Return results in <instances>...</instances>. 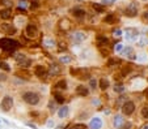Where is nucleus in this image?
<instances>
[{"instance_id":"obj_32","label":"nucleus","mask_w":148,"mask_h":129,"mask_svg":"<svg viewBox=\"0 0 148 129\" xmlns=\"http://www.w3.org/2000/svg\"><path fill=\"white\" fill-rule=\"evenodd\" d=\"M17 7H19V11H25L26 8H28V3H26L25 0H20Z\"/></svg>"},{"instance_id":"obj_47","label":"nucleus","mask_w":148,"mask_h":129,"mask_svg":"<svg viewBox=\"0 0 148 129\" xmlns=\"http://www.w3.org/2000/svg\"><path fill=\"white\" fill-rule=\"evenodd\" d=\"M143 19H144V21H148V9L144 11V15H143Z\"/></svg>"},{"instance_id":"obj_38","label":"nucleus","mask_w":148,"mask_h":129,"mask_svg":"<svg viewBox=\"0 0 148 129\" xmlns=\"http://www.w3.org/2000/svg\"><path fill=\"white\" fill-rule=\"evenodd\" d=\"M117 0H101L102 5H110V4H114Z\"/></svg>"},{"instance_id":"obj_5","label":"nucleus","mask_w":148,"mask_h":129,"mask_svg":"<svg viewBox=\"0 0 148 129\" xmlns=\"http://www.w3.org/2000/svg\"><path fill=\"white\" fill-rule=\"evenodd\" d=\"M47 72H49V77H54V76H59L62 74L63 72V67L58 63H51L50 67L47 68Z\"/></svg>"},{"instance_id":"obj_55","label":"nucleus","mask_w":148,"mask_h":129,"mask_svg":"<svg viewBox=\"0 0 148 129\" xmlns=\"http://www.w3.org/2000/svg\"><path fill=\"white\" fill-rule=\"evenodd\" d=\"M0 123H1V120H0Z\"/></svg>"},{"instance_id":"obj_51","label":"nucleus","mask_w":148,"mask_h":129,"mask_svg":"<svg viewBox=\"0 0 148 129\" xmlns=\"http://www.w3.org/2000/svg\"><path fill=\"white\" fill-rule=\"evenodd\" d=\"M144 97L148 99V87H145V90H144Z\"/></svg>"},{"instance_id":"obj_19","label":"nucleus","mask_w":148,"mask_h":129,"mask_svg":"<svg viewBox=\"0 0 148 129\" xmlns=\"http://www.w3.org/2000/svg\"><path fill=\"white\" fill-rule=\"evenodd\" d=\"M53 97H54V102H55V103H58V105H63V103L66 102V98H64V95H63L62 93L54 91L53 93Z\"/></svg>"},{"instance_id":"obj_1","label":"nucleus","mask_w":148,"mask_h":129,"mask_svg":"<svg viewBox=\"0 0 148 129\" xmlns=\"http://www.w3.org/2000/svg\"><path fill=\"white\" fill-rule=\"evenodd\" d=\"M19 46H20V42L13 39V38H9V37L0 38V48L3 50V51H5V52L12 54Z\"/></svg>"},{"instance_id":"obj_34","label":"nucleus","mask_w":148,"mask_h":129,"mask_svg":"<svg viewBox=\"0 0 148 129\" xmlns=\"http://www.w3.org/2000/svg\"><path fill=\"white\" fill-rule=\"evenodd\" d=\"M121 64V60L119 59H114V58H111L110 60L108 62V67H113V65H119Z\"/></svg>"},{"instance_id":"obj_2","label":"nucleus","mask_w":148,"mask_h":129,"mask_svg":"<svg viewBox=\"0 0 148 129\" xmlns=\"http://www.w3.org/2000/svg\"><path fill=\"white\" fill-rule=\"evenodd\" d=\"M21 98L29 106H37L41 101V95L35 91H25L21 95Z\"/></svg>"},{"instance_id":"obj_25","label":"nucleus","mask_w":148,"mask_h":129,"mask_svg":"<svg viewBox=\"0 0 148 129\" xmlns=\"http://www.w3.org/2000/svg\"><path fill=\"white\" fill-rule=\"evenodd\" d=\"M59 63H60V64H70V63H72V56L60 55L59 56Z\"/></svg>"},{"instance_id":"obj_53","label":"nucleus","mask_w":148,"mask_h":129,"mask_svg":"<svg viewBox=\"0 0 148 129\" xmlns=\"http://www.w3.org/2000/svg\"><path fill=\"white\" fill-rule=\"evenodd\" d=\"M140 1H143V3H145V1H148V0H140Z\"/></svg>"},{"instance_id":"obj_54","label":"nucleus","mask_w":148,"mask_h":129,"mask_svg":"<svg viewBox=\"0 0 148 129\" xmlns=\"http://www.w3.org/2000/svg\"><path fill=\"white\" fill-rule=\"evenodd\" d=\"M76 1H83V0H76Z\"/></svg>"},{"instance_id":"obj_11","label":"nucleus","mask_w":148,"mask_h":129,"mask_svg":"<svg viewBox=\"0 0 148 129\" xmlns=\"http://www.w3.org/2000/svg\"><path fill=\"white\" fill-rule=\"evenodd\" d=\"M71 13H72V16H74L75 19H77V20H83L86 15L85 9H84L83 7H74V8L71 9Z\"/></svg>"},{"instance_id":"obj_31","label":"nucleus","mask_w":148,"mask_h":129,"mask_svg":"<svg viewBox=\"0 0 148 129\" xmlns=\"http://www.w3.org/2000/svg\"><path fill=\"white\" fill-rule=\"evenodd\" d=\"M0 4H1V5H4L5 8H12L13 0H0Z\"/></svg>"},{"instance_id":"obj_49","label":"nucleus","mask_w":148,"mask_h":129,"mask_svg":"<svg viewBox=\"0 0 148 129\" xmlns=\"http://www.w3.org/2000/svg\"><path fill=\"white\" fill-rule=\"evenodd\" d=\"M26 125H28V126H30L31 129H37V125H34L33 123H26Z\"/></svg>"},{"instance_id":"obj_7","label":"nucleus","mask_w":148,"mask_h":129,"mask_svg":"<svg viewBox=\"0 0 148 129\" xmlns=\"http://www.w3.org/2000/svg\"><path fill=\"white\" fill-rule=\"evenodd\" d=\"M125 16L130 17V19L136 17V16H138V5H136L135 3H130L129 5L125 8Z\"/></svg>"},{"instance_id":"obj_9","label":"nucleus","mask_w":148,"mask_h":129,"mask_svg":"<svg viewBox=\"0 0 148 129\" xmlns=\"http://www.w3.org/2000/svg\"><path fill=\"white\" fill-rule=\"evenodd\" d=\"M138 37H139V34L135 29H126L125 30V39L127 42H136Z\"/></svg>"},{"instance_id":"obj_36","label":"nucleus","mask_w":148,"mask_h":129,"mask_svg":"<svg viewBox=\"0 0 148 129\" xmlns=\"http://www.w3.org/2000/svg\"><path fill=\"white\" fill-rule=\"evenodd\" d=\"M49 110L51 114L55 112V102H49Z\"/></svg>"},{"instance_id":"obj_21","label":"nucleus","mask_w":148,"mask_h":129,"mask_svg":"<svg viewBox=\"0 0 148 129\" xmlns=\"http://www.w3.org/2000/svg\"><path fill=\"white\" fill-rule=\"evenodd\" d=\"M54 89L60 90V91H62V90H67V89H68L67 80H64V78H63V80H59L58 82H56L55 85H54Z\"/></svg>"},{"instance_id":"obj_10","label":"nucleus","mask_w":148,"mask_h":129,"mask_svg":"<svg viewBox=\"0 0 148 129\" xmlns=\"http://www.w3.org/2000/svg\"><path fill=\"white\" fill-rule=\"evenodd\" d=\"M135 111V103L131 101H127L123 103V106H122V112H123V115H133V112Z\"/></svg>"},{"instance_id":"obj_40","label":"nucleus","mask_w":148,"mask_h":129,"mask_svg":"<svg viewBox=\"0 0 148 129\" xmlns=\"http://www.w3.org/2000/svg\"><path fill=\"white\" fill-rule=\"evenodd\" d=\"M113 89H114L115 93H123V91H125V87H123V86H114Z\"/></svg>"},{"instance_id":"obj_23","label":"nucleus","mask_w":148,"mask_h":129,"mask_svg":"<svg viewBox=\"0 0 148 129\" xmlns=\"http://www.w3.org/2000/svg\"><path fill=\"white\" fill-rule=\"evenodd\" d=\"M139 47H144L148 44V37L147 35H139L138 37V40H136Z\"/></svg>"},{"instance_id":"obj_26","label":"nucleus","mask_w":148,"mask_h":129,"mask_svg":"<svg viewBox=\"0 0 148 129\" xmlns=\"http://www.w3.org/2000/svg\"><path fill=\"white\" fill-rule=\"evenodd\" d=\"M0 69H1L3 72H11L12 71L9 63L5 62V60H0Z\"/></svg>"},{"instance_id":"obj_44","label":"nucleus","mask_w":148,"mask_h":129,"mask_svg":"<svg viewBox=\"0 0 148 129\" xmlns=\"http://www.w3.org/2000/svg\"><path fill=\"white\" fill-rule=\"evenodd\" d=\"M46 125L49 126V128H53V126H55V121L51 120V119H49V120H47V123H46Z\"/></svg>"},{"instance_id":"obj_18","label":"nucleus","mask_w":148,"mask_h":129,"mask_svg":"<svg viewBox=\"0 0 148 129\" xmlns=\"http://www.w3.org/2000/svg\"><path fill=\"white\" fill-rule=\"evenodd\" d=\"M12 17V11L11 8H4V9H0V19L7 21V20H9Z\"/></svg>"},{"instance_id":"obj_45","label":"nucleus","mask_w":148,"mask_h":129,"mask_svg":"<svg viewBox=\"0 0 148 129\" xmlns=\"http://www.w3.org/2000/svg\"><path fill=\"white\" fill-rule=\"evenodd\" d=\"M38 1H35V0H34V1H31V5H30V9H35V8H38Z\"/></svg>"},{"instance_id":"obj_28","label":"nucleus","mask_w":148,"mask_h":129,"mask_svg":"<svg viewBox=\"0 0 148 129\" xmlns=\"http://www.w3.org/2000/svg\"><path fill=\"white\" fill-rule=\"evenodd\" d=\"M31 63H33V62H31V59L25 58L24 60H22V62L20 63V64H17V65H19V67H21L22 69H28V68L31 65Z\"/></svg>"},{"instance_id":"obj_24","label":"nucleus","mask_w":148,"mask_h":129,"mask_svg":"<svg viewBox=\"0 0 148 129\" xmlns=\"http://www.w3.org/2000/svg\"><path fill=\"white\" fill-rule=\"evenodd\" d=\"M109 86H110V82H109V80L106 78V77H102L101 80H100V89L104 91V90L109 89Z\"/></svg>"},{"instance_id":"obj_12","label":"nucleus","mask_w":148,"mask_h":129,"mask_svg":"<svg viewBox=\"0 0 148 129\" xmlns=\"http://www.w3.org/2000/svg\"><path fill=\"white\" fill-rule=\"evenodd\" d=\"M121 54L123 56H127L129 59H131V60H136L138 59V56H136L135 51H134V48L131 46H127V47H123V50L121 51Z\"/></svg>"},{"instance_id":"obj_3","label":"nucleus","mask_w":148,"mask_h":129,"mask_svg":"<svg viewBox=\"0 0 148 129\" xmlns=\"http://www.w3.org/2000/svg\"><path fill=\"white\" fill-rule=\"evenodd\" d=\"M13 105H15V101H13V97L11 95H4L0 101V110L3 112H9L13 108Z\"/></svg>"},{"instance_id":"obj_29","label":"nucleus","mask_w":148,"mask_h":129,"mask_svg":"<svg viewBox=\"0 0 148 129\" xmlns=\"http://www.w3.org/2000/svg\"><path fill=\"white\" fill-rule=\"evenodd\" d=\"M92 8L97 13H104V11H105V7L102 5L101 3H92Z\"/></svg>"},{"instance_id":"obj_22","label":"nucleus","mask_w":148,"mask_h":129,"mask_svg":"<svg viewBox=\"0 0 148 129\" xmlns=\"http://www.w3.org/2000/svg\"><path fill=\"white\" fill-rule=\"evenodd\" d=\"M97 44H98L100 47H106L109 44V39H108V37H105V35H98L97 37Z\"/></svg>"},{"instance_id":"obj_14","label":"nucleus","mask_w":148,"mask_h":129,"mask_svg":"<svg viewBox=\"0 0 148 129\" xmlns=\"http://www.w3.org/2000/svg\"><path fill=\"white\" fill-rule=\"evenodd\" d=\"M56 114H58V116L60 117V119H66V117H68V115H70V107H68V106L62 105L60 106V108H58Z\"/></svg>"},{"instance_id":"obj_30","label":"nucleus","mask_w":148,"mask_h":129,"mask_svg":"<svg viewBox=\"0 0 148 129\" xmlns=\"http://www.w3.org/2000/svg\"><path fill=\"white\" fill-rule=\"evenodd\" d=\"M70 129H88V126L83 123H77V124H72L70 126Z\"/></svg>"},{"instance_id":"obj_16","label":"nucleus","mask_w":148,"mask_h":129,"mask_svg":"<svg viewBox=\"0 0 148 129\" xmlns=\"http://www.w3.org/2000/svg\"><path fill=\"white\" fill-rule=\"evenodd\" d=\"M42 46L45 47V48H54V47L56 46V42H55L54 38L46 37L45 39H43V42H42Z\"/></svg>"},{"instance_id":"obj_17","label":"nucleus","mask_w":148,"mask_h":129,"mask_svg":"<svg viewBox=\"0 0 148 129\" xmlns=\"http://www.w3.org/2000/svg\"><path fill=\"white\" fill-rule=\"evenodd\" d=\"M102 120L100 117H93L89 123V129H101Z\"/></svg>"},{"instance_id":"obj_37","label":"nucleus","mask_w":148,"mask_h":129,"mask_svg":"<svg viewBox=\"0 0 148 129\" xmlns=\"http://www.w3.org/2000/svg\"><path fill=\"white\" fill-rule=\"evenodd\" d=\"M7 80H8V76H7V73H4V72H0V82H5Z\"/></svg>"},{"instance_id":"obj_46","label":"nucleus","mask_w":148,"mask_h":129,"mask_svg":"<svg viewBox=\"0 0 148 129\" xmlns=\"http://www.w3.org/2000/svg\"><path fill=\"white\" fill-rule=\"evenodd\" d=\"M130 128H131V123H125L119 129H130Z\"/></svg>"},{"instance_id":"obj_33","label":"nucleus","mask_w":148,"mask_h":129,"mask_svg":"<svg viewBox=\"0 0 148 129\" xmlns=\"http://www.w3.org/2000/svg\"><path fill=\"white\" fill-rule=\"evenodd\" d=\"M114 20H115L114 15H113V13H110V15H108L105 19H104V22H106V24H113V22H114Z\"/></svg>"},{"instance_id":"obj_52","label":"nucleus","mask_w":148,"mask_h":129,"mask_svg":"<svg viewBox=\"0 0 148 129\" xmlns=\"http://www.w3.org/2000/svg\"><path fill=\"white\" fill-rule=\"evenodd\" d=\"M143 129H148V125H144V128H143Z\"/></svg>"},{"instance_id":"obj_13","label":"nucleus","mask_w":148,"mask_h":129,"mask_svg":"<svg viewBox=\"0 0 148 129\" xmlns=\"http://www.w3.org/2000/svg\"><path fill=\"white\" fill-rule=\"evenodd\" d=\"M0 31H3L7 35H13L16 33V28L11 24H1L0 25Z\"/></svg>"},{"instance_id":"obj_43","label":"nucleus","mask_w":148,"mask_h":129,"mask_svg":"<svg viewBox=\"0 0 148 129\" xmlns=\"http://www.w3.org/2000/svg\"><path fill=\"white\" fill-rule=\"evenodd\" d=\"M89 85H90V87H92V89H94L96 86H97V81H96L94 78H90V80H89Z\"/></svg>"},{"instance_id":"obj_35","label":"nucleus","mask_w":148,"mask_h":129,"mask_svg":"<svg viewBox=\"0 0 148 129\" xmlns=\"http://www.w3.org/2000/svg\"><path fill=\"white\" fill-rule=\"evenodd\" d=\"M142 116L144 117V119H148V106L142 108Z\"/></svg>"},{"instance_id":"obj_39","label":"nucleus","mask_w":148,"mask_h":129,"mask_svg":"<svg viewBox=\"0 0 148 129\" xmlns=\"http://www.w3.org/2000/svg\"><path fill=\"white\" fill-rule=\"evenodd\" d=\"M25 24V22H26V19H25V17H16V25L17 24Z\"/></svg>"},{"instance_id":"obj_4","label":"nucleus","mask_w":148,"mask_h":129,"mask_svg":"<svg viewBox=\"0 0 148 129\" xmlns=\"http://www.w3.org/2000/svg\"><path fill=\"white\" fill-rule=\"evenodd\" d=\"M86 38H88V35H86L84 31H74V33H71V35H70V39H71L72 43H75V44H81L83 42H85Z\"/></svg>"},{"instance_id":"obj_56","label":"nucleus","mask_w":148,"mask_h":129,"mask_svg":"<svg viewBox=\"0 0 148 129\" xmlns=\"http://www.w3.org/2000/svg\"><path fill=\"white\" fill-rule=\"evenodd\" d=\"M147 81H148V78H147Z\"/></svg>"},{"instance_id":"obj_15","label":"nucleus","mask_w":148,"mask_h":129,"mask_svg":"<svg viewBox=\"0 0 148 129\" xmlns=\"http://www.w3.org/2000/svg\"><path fill=\"white\" fill-rule=\"evenodd\" d=\"M125 123H126V120H125V117L122 115H115L114 119H113V126L115 129H119Z\"/></svg>"},{"instance_id":"obj_6","label":"nucleus","mask_w":148,"mask_h":129,"mask_svg":"<svg viewBox=\"0 0 148 129\" xmlns=\"http://www.w3.org/2000/svg\"><path fill=\"white\" fill-rule=\"evenodd\" d=\"M25 34L29 39H33V38H37L38 35V28L34 24H26V28H25Z\"/></svg>"},{"instance_id":"obj_20","label":"nucleus","mask_w":148,"mask_h":129,"mask_svg":"<svg viewBox=\"0 0 148 129\" xmlns=\"http://www.w3.org/2000/svg\"><path fill=\"white\" fill-rule=\"evenodd\" d=\"M76 94L80 97H88L89 95V90H88V87H85L84 85H79L76 87Z\"/></svg>"},{"instance_id":"obj_48","label":"nucleus","mask_w":148,"mask_h":129,"mask_svg":"<svg viewBox=\"0 0 148 129\" xmlns=\"http://www.w3.org/2000/svg\"><path fill=\"white\" fill-rule=\"evenodd\" d=\"M114 34H115V37H121V35H122V30H119V29H117V30L114 31Z\"/></svg>"},{"instance_id":"obj_42","label":"nucleus","mask_w":148,"mask_h":129,"mask_svg":"<svg viewBox=\"0 0 148 129\" xmlns=\"http://www.w3.org/2000/svg\"><path fill=\"white\" fill-rule=\"evenodd\" d=\"M123 44L122 43H118V44H115V52H121L122 50H123Z\"/></svg>"},{"instance_id":"obj_50","label":"nucleus","mask_w":148,"mask_h":129,"mask_svg":"<svg viewBox=\"0 0 148 129\" xmlns=\"http://www.w3.org/2000/svg\"><path fill=\"white\" fill-rule=\"evenodd\" d=\"M92 103H93V105H96V106H97V105H100V101H97V99H93V101H92Z\"/></svg>"},{"instance_id":"obj_41","label":"nucleus","mask_w":148,"mask_h":129,"mask_svg":"<svg viewBox=\"0 0 148 129\" xmlns=\"http://www.w3.org/2000/svg\"><path fill=\"white\" fill-rule=\"evenodd\" d=\"M60 28H63L64 30H68V29H70V21L64 20V21H63V26H60Z\"/></svg>"},{"instance_id":"obj_27","label":"nucleus","mask_w":148,"mask_h":129,"mask_svg":"<svg viewBox=\"0 0 148 129\" xmlns=\"http://www.w3.org/2000/svg\"><path fill=\"white\" fill-rule=\"evenodd\" d=\"M25 58H26V55L22 54V52H15V54H13V59H15L16 64H20V63H21Z\"/></svg>"},{"instance_id":"obj_8","label":"nucleus","mask_w":148,"mask_h":129,"mask_svg":"<svg viewBox=\"0 0 148 129\" xmlns=\"http://www.w3.org/2000/svg\"><path fill=\"white\" fill-rule=\"evenodd\" d=\"M34 74H35V77H38V78H42V80L47 78V77H49L47 67H45V65H37V67L34 68Z\"/></svg>"}]
</instances>
